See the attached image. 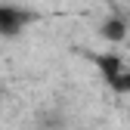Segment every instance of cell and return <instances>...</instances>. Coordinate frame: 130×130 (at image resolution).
<instances>
[{
    "label": "cell",
    "instance_id": "6da1fadb",
    "mask_svg": "<svg viewBox=\"0 0 130 130\" xmlns=\"http://www.w3.org/2000/svg\"><path fill=\"white\" fill-rule=\"evenodd\" d=\"M37 19V12L12 6V3H0V37H19L25 25H31Z\"/></svg>",
    "mask_w": 130,
    "mask_h": 130
},
{
    "label": "cell",
    "instance_id": "7a4b0ae2",
    "mask_svg": "<svg viewBox=\"0 0 130 130\" xmlns=\"http://www.w3.org/2000/svg\"><path fill=\"white\" fill-rule=\"evenodd\" d=\"M93 62L99 65V71H102V77H105V80H111L115 74H121V71H124L121 56H115V53H93Z\"/></svg>",
    "mask_w": 130,
    "mask_h": 130
},
{
    "label": "cell",
    "instance_id": "277c9868",
    "mask_svg": "<svg viewBox=\"0 0 130 130\" xmlns=\"http://www.w3.org/2000/svg\"><path fill=\"white\" fill-rule=\"evenodd\" d=\"M108 87L115 90V93H130V71H121L108 80Z\"/></svg>",
    "mask_w": 130,
    "mask_h": 130
},
{
    "label": "cell",
    "instance_id": "3957f363",
    "mask_svg": "<svg viewBox=\"0 0 130 130\" xmlns=\"http://www.w3.org/2000/svg\"><path fill=\"white\" fill-rule=\"evenodd\" d=\"M99 34L105 37V40H124V34H127V25H124V19H118V15H111V19L99 28Z\"/></svg>",
    "mask_w": 130,
    "mask_h": 130
}]
</instances>
